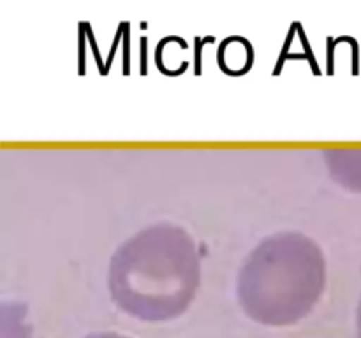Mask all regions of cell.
Segmentation results:
<instances>
[{"instance_id":"cell-1","label":"cell","mask_w":361,"mask_h":338,"mask_svg":"<svg viewBox=\"0 0 361 338\" xmlns=\"http://www.w3.org/2000/svg\"><path fill=\"white\" fill-rule=\"evenodd\" d=\"M87 338H126V337H120V334H111V333H102V334H90Z\"/></svg>"},{"instance_id":"cell-2","label":"cell","mask_w":361,"mask_h":338,"mask_svg":"<svg viewBox=\"0 0 361 338\" xmlns=\"http://www.w3.org/2000/svg\"><path fill=\"white\" fill-rule=\"evenodd\" d=\"M358 330H360V338H361V305H360V312H358Z\"/></svg>"}]
</instances>
